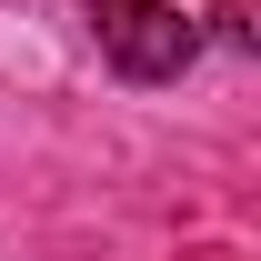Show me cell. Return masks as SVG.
Returning a JSON list of instances; mask_svg holds the SVG:
<instances>
[{
	"mask_svg": "<svg viewBox=\"0 0 261 261\" xmlns=\"http://www.w3.org/2000/svg\"><path fill=\"white\" fill-rule=\"evenodd\" d=\"M211 31H221L231 50H261V0H221V10H211Z\"/></svg>",
	"mask_w": 261,
	"mask_h": 261,
	"instance_id": "2",
	"label": "cell"
},
{
	"mask_svg": "<svg viewBox=\"0 0 261 261\" xmlns=\"http://www.w3.org/2000/svg\"><path fill=\"white\" fill-rule=\"evenodd\" d=\"M100 61L121 70V81H181L201 61V20L181 0H100Z\"/></svg>",
	"mask_w": 261,
	"mask_h": 261,
	"instance_id": "1",
	"label": "cell"
},
{
	"mask_svg": "<svg viewBox=\"0 0 261 261\" xmlns=\"http://www.w3.org/2000/svg\"><path fill=\"white\" fill-rule=\"evenodd\" d=\"M91 10H100V0H91Z\"/></svg>",
	"mask_w": 261,
	"mask_h": 261,
	"instance_id": "3",
	"label": "cell"
}]
</instances>
